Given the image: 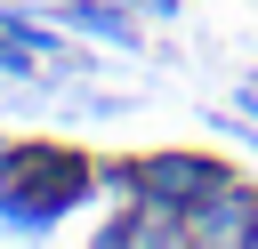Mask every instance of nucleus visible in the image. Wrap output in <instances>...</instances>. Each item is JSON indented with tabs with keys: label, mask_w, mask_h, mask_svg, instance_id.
I'll return each mask as SVG.
<instances>
[{
	"label": "nucleus",
	"mask_w": 258,
	"mask_h": 249,
	"mask_svg": "<svg viewBox=\"0 0 258 249\" xmlns=\"http://www.w3.org/2000/svg\"><path fill=\"white\" fill-rule=\"evenodd\" d=\"M121 8H137V16H177V0H121Z\"/></svg>",
	"instance_id": "6"
},
{
	"label": "nucleus",
	"mask_w": 258,
	"mask_h": 249,
	"mask_svg": "<svg viewBox=\"0 0 258 249\" xmlns=\"http://www.w3.org/2000/svg\"><path fill=\"white\" fill-rule=\"evenodd\" d=\"M8 145H16V137H0V177H8Z\"/></svg>",
	"instance_id": "7"
},
{
	"label": "nucleus",
	"mask_w": 258,
	"mask_h": 249,
	"mask_svg": "<svg viewBox=\"0 0 258 249\" xmlns=\"http://www.w3.org/2000/svg\"><path fill=\"white\" fill-rule=\"evenodd\" d=\"M105 185V169L81 145H8V177H0V225L8 233H48L64 209H81Z\"/></svg>",
	"instance_id": "1"
},
{
	"label": "nucleus",
	"mask_w": 258,
	"mask_h": 249,
	"mask_svg": "<svg viewBox=\"0 0 258 249\" xmlns=\"http://www.w3.org/2000/svg\"><path fill=\"white\" fill-rule=\"evenodd\" d=\"M234 177V161H218V153H145V161H113L105 169V185L113 193H137V201H161V209H194L202 193H218Z\"/></svg>",
	"instance_id": "2"
},
{
	"label": "nucleus",
	"mask_w": 258,
	"mask_h": 249,
	"mask_svg": "<svg viewBox=\"0 0 258 249\" xmlns=\"http://www.w3.org/2000/svg\"><path fill=\"white\" fill-rule=\"evenodd\" d=\"M250 233H258V185L242 177H226L185 209V249H250Z\"/></svg>",
	"instance_id": "3"
},
{
	"label": "nucleus",
	"mask_w": 258,
	"mask_h": 249,
	"mask_svg": "<svg viewBox=\"0 0 258 249\" xmlns=\"http://www.w3.org/2000/svg\"><path fill=\"white\" fill-rule=\"evenodd\" d=\"M250 249H258V233H250Z\"/></svg>",
	"instance_id": "8"
},
{
	"label": "nucleus",
	"mask_w": 258,
	"mask_h": 249,
	"mask_svg": "<svg viewBox=\"0 0 258 249\" xmlns=\"http://www.w3.org/2000/svg\"><path fill=\"white\" fill-rule=\"evenodd\" d=\"M56 16H64L73 32H89V40H113V48H137V24H129V16L113 8V0H64Z\"/></svg>",
	"instance_id": "5"
},
{
	"label": "nucleus",
	"mask_w": 258,
	"mask_h": 249,
	"mask_svg": "<svg viewBox=\"0 0 258 249\" xmlns=\"http://www.w3.org/2000/svg\"><path fill=\"white\" fill-rule=\"evenodd\" d=\"M97 249H185V217L161 209V201H121V217L97 225Z\"/></svg>",
	"instance_id": "4"
}]
</instances>
